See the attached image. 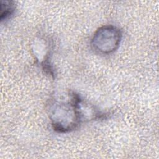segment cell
<instances>
[{"label":"cell","mask_w":159,"mask_h":159,"mask_svg":"<svg viewBox=\"0 0 159 159\" xmlns=\"http://www.w3.org/2000/svg\"><path fill=\"white\" fill-rule=\"evenodd\" d=\"M122 39L120 30L114 25H105L98 29L94 33L91 46L98 53L109 54L119 46Z\"/></svg>","instance_id":"obj_2"},{"label":"cell","mask_w":159,"mask_h":159,"mask_svg":"<svg viewBox=\"0 0 159 159\" xmlns=\"http://www.w3.org/2000/svg\"><path fill=\"white\" fill-rule=\"evenodd\" d=\"M1 19H6L8 18L14 11V6L12 2L11 1H2L1 6Z\"/></svg>","instance_id":"obj_3"},{"label":"cell","mask_w":159,"mask_h":159,"mask_svg":"<svg viewBox=\"0 0 159 159\" xmlns=\"http://www.w3.org/2000/svg\"><path fill=\"white\" fill-rule=\"evenodd\" d=\"M82 101L78 94L70 93L64 99L57 98L49 104V117L53 129L60 132L75 129L83 120Z\"/></svg>","instance_id":"obj_1"}]
</instances>
